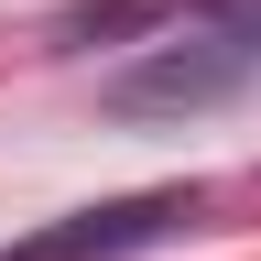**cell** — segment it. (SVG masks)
<instances>
[{
    "label": "cell",
    "mask_w": 261,
    "mask_h": 261,
    "mask_svg": "<svg viewBox=\"0 0 261 261\" xmlns=\"http://www.w3.org/2000/svg\"><path fill=\"white\" fill-rule=\"evenodd\" d=\"M207 196L196 185H142V196H109V207H76V218H44L33 240H0V261H120V250H152L196 228Z\"/></svg>",
    "instance_id": "obj_2"
},
{
    "label": "cell",
    "mask_w": 261,
    "mask_h": 261,
    "mask_svg": "<svg viewBox=\"0 0 261 261\" xmlns=\"http://www.w3.org/2000/svg\"><path fill=\"white\" fill-rule=\"evenodd\" d=\"M250 65H261V33L207 22V33L152 44L142 65H120V76H98V109H109V120H185V109L240 98V87H250Z\"/></svg>",
    "instance_id": "obj_1"
}]
</instances>
